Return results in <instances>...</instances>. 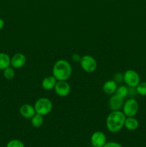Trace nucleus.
<instances>
[{"mask_svg":"<svg viewBox=\"0 0 146 147\" xmlns=\"http://www.w3.org/2000/svg\"><path fill=\"white\" fill-rule=\"evenodd\" d=\"M80 63L82 69L87 73H92L97 68V65L95 59L88 55L81 57Z\"/></svg>","mask_w":146,"mask_h":147,"instance_id":"6","label":"nucleus"},{"mask_svg":"<svg viewBox=\"0 0 146 147\" xmlns=\"http://www.w3.org/2000/svg\"><path fill=\"white\" fill-rule=\"evenodd\" d=\"M123 81L129 87L136 88L140 83V76L133 70H127L123 74Z\"/></svg>","mask_w":146,"mask_h":147,"instance_id":"5","label":"nucleus"},{"mask_svg":"<svg viewBox=\"0 0 146 147\" xmlns=\"http://www.w3.org/2000/svg\"><path fill=\"white\" fill-rule=\"evenodd\" d=\"M7 147H24V144L18 139H12L7 143Z\"/></svg>","mask_w":146,"mask_h":147,"instance_id":"20","label":"nucleus"},{"mask_svg":"<svg viewBox=\"0 0 146 147\" xmlns=\"http://www.w3.org/2000/svg\"><path fill=\"white\" fill-rule=\"evenodd\" d=\"M4 26V21L2 20V19L0 18V30H2Z\"/></svg>","mask_w":146,"mask_h":147,"instance_id":"24","label":"nucleus"},{"mask_svg":"<svg viewBox=\"0 0 146 147\" xmlns=\"http://www.w3.org/2000/svg\"><path fill=\"white\" fill-rule=\"evenodd\" d=\"M27 62L25 55L22 53H17L11 58V65L13 68L19 69L22 67Z\"/></svg>","mask_w":146,"mask_h":147,"instance_id":"10","label":"nucleus"},{"mask_svg":"<svg viewBox=\"0 0 146 147\" xmlns=\"http://www.w3.org/2000/svg\"><path fill=\"white\" fill-rule=\"evenodd\" d=\"M115 94L124 99L125 98L128 96V88L125 86H120L117 88V90H116Z\"/></svg>","mask_w":146,"mask_h":147,"instance_id":"17","label":"nucleus"},{"mask_svg":"<svg viewBox=\"0 0 146 147\" xmlns=\"http://www.w3.org/2000/svg\"><path fill=\"white\" fill-rule=\"evenodd\" d=\"M72 72L71 65L65 60H57L53 66V76L57 80H67L71 76Z\"/></svg>","mask_w":146,"mask_h":147,"instance_id":"2","label":"nucleus"},{"mask_svg":"<svg viewBox=\"0 0 146 147\" xmlns=\"http://www.w3.org/2000/svg\"><path fill=\"white\" fill-rule=\"evenodd\" d=\"M114 78V80L116 83H121L122 81H123V74H122V73H117V74L115 75Z\"/></svg>","mask_w":146,"mask_h":147,"instance_id":"21","label":"nucleus"},{"mask_svg":"<svg viewBox=\"0 0 146 147\" xmlns=\"http://www.w3.org/2000/svg\"><path fill=\"white\" fill-rule=\"evenodd\" d=\"M11 65V58L7 54L0 53V70H4Z\"/></svg>","mask_w":146,"mask_h":147,"instance_id":"15","label":"nucleus"},{"mask_svg":"<svg viewBox=\"0 0 146 147\" xmlns=\"http://www.w3.org/2000/svg\"><path fill=\"white\" fill-rule=\"evenodd\" d=\"M71 87L67 80H58L54 87V91L60 97L67 96L70 93Z\"/></svg>","mask_w":146,"mask_h":147,"instance_id":"7","label":"nucleus"},{"mask_svg":"<svg viewBox=\"0 0 146 147\" xmlns=\"http://www.w3.org/2000/svg\"><path fill=\"white\" fill-rule=\"evenodd\" d=\"M3 76L4 78L7 80H12L15 76V72H14V68L8 67L3 70Z\"/></svg>","mask_w":146,"mask_h":147,"instance_id":"18","label":"nucleus"},{"mask_svg":"<svg viewBox=\"0 0 146 147\" xmlns=\"http://www.w3.org/2000/svg\"><path fill=\"white\" fill-rule=\"evenodd\" d=\"M125 119L126 116L123 112L120 111H112L111 113L107 116L106 126L109 131L116 133L123 129Z\"/></svg>","mask_w":146,"mask_h":147,"instance_id":"1","label":"nucleus"},{"mask_svg":"<svg viewBox=\"0 0 146 147\" xmlns=\"http://www.w3.org/2000/svg\"><path fill=\"white\" fill-rule=\"evenodd\" d=\"M34 107L36 113L44 116L51 112L52 109V103L47 98H40L35 102Z\"/></svg>","mask_w":146,"mask_h":147,"instance_id":"3","label":"nucleus"},{"mask_svg":"<svg viewBox=\"0 0 146 147\" xmlns=\"http://www.w3.org/2000/svg\"><path fill=\"white\" fill-rule=\"evenodd\" d=\"M19 113L21 116L27 119H31L36 113L34 106L30 104H24L19 108Z\"/></svg>","mask_w":146,"mask_h":147,"instance_id":"11","label":"nucleus"},{"mask_svg":"<svg viewBox=\"0 0 146 147\" xmlns=\"http://www.w3.org/2000/svg\"><path fill=\"white\" fill-rule=\"evenodd\" d=\"M136 91L139 95L143 96H146V82H142L137 86Z\"/></svg>","mask_w":146,"mask_h":147,"instance_id":"19","label":"nucleus"},{"mask_svg":"<svg viewBox=\"0 0 146 147\" xmlns=\"http://www.w3.org/2000/svg\"><path fill=\"white\" fill-rule=\"evenodd\" d=\"M91 143L94 147H103L106 144V136L101 131H95L91 136Z\"/></svg>","mask_w":146,"mask_h":147,"instance_id":"8","label":"nucleus"},{"mask_svg":"<svg viewBox=\"0 0 146 147\" xmlns=\"http://www.w3.org/2000/svg\"><path fill=\"white\" fill-rule=\"evenodd\" d=\"M117 85L115 80H107L104 83L102 86V90L104 93L107 95H113L115 93L116 90H117Z\"/></svg>","mask_w":146,"mask_h":147,"instance_id":"12","label":"nucleus"},{"mask_svg":"<svg viewBox=\"0 0 146 147\" xmlns=\"http://www.w3.org/2000/svg\"><path fill=\"white\" fill-rule=\"evenodd\" d=\"M57 79L54 76H47L43 79L42 82V86L44 90H50L54 88L55 85L57 83Z\"/></svg>","mask_w":146,"mask_h":147,"instance_id":"13","label":"nucleus"},{"mask_svg":"<svg viewBox=\"0 0 146 147\" xmlns=\"http://www.w3.org/2000/svg\"><path fill=\"white\" fill-rule=\"evenodd\" d=\"M31 123L33 126L36 128L40 127L44 123V119H43V116L38 114V113H35L32 118L31 119Z\"/></svg>","mask_w":146,"mask_h":147,"instance_id":"16","label":"nucleus"},{"mask_svg":"<svg viewBox=\"0 0 146 147\" xmlns=\"http://www.w3.org/2000/svg\"><path fill=\"white\" fill-rule=\"evenodd\" d=\"M72 60L74 62H80V60H81V57L78 54H74L72 57Z\"/></svg>","mask_w":146,"mask_h":147,"instance_id":"23","label":"nucleus"},{"mask_svg":"<svg viewBox=\"0 0 146 147\" xmlns=\"http://www.w3.org/2000/svg\"><path fill=\"white\" fill-rule=\"evenodd\" d=\"M124 126L127 130L135 131L138 128L139 122L134 117H127L125 119Z\"/></svg>","mask_w":146,"mask_h":147,"instance_id":"14","label":"nucleus"},{"mask_svg":"<svg viewBox=\"0 0 146 147\" xmlns=\"http://www.w3.org/2000/svg\"><path fill=\"white\" fill-rule=\"evenodd\" d=\"M123 100L124 99L119 97L117 95H112V96L110 98L108 101V105L110 110L120 111V109L123 108V104H124V100Z\"/></svg>","mask_w":146,"mask_h":147,"instance_id":"9","label":"nucleus"},{"mask_svg":"<svg viewBox=\"0 0 146 147\" xmlns=\"http://www.w3.org/2000/svg\"><path fill=\"white\" fill-rule=\"evenodd\" d=\"M138 109V103L134 98H130L126 100L123 106V112L126 117H134L137 114Z\"/></svg>","mask_w":146,"mask_h":147,"instance_id":"4","label":"nucleus"},{"mask_svg":"<svg viewBox=\"0 0 146 147\" xmlns=\"http://www.w3.org/2000/svg\"><path fill=\"white\" fill-rule=\"evenodd\" d=\"M103 147H123L121 144L116 142H108L106 143L103 146Z\"/></svg>","mask_w":146,"mask_h":147,"instance_id":"22","label":"nucleus"}]
</instances>
